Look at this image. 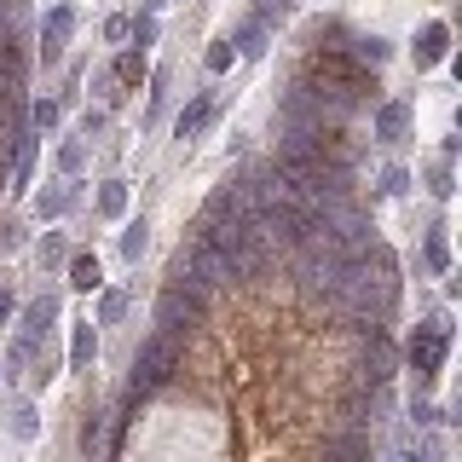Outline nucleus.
Instances as JSON below:
<instances>
[{
    "mask_svg": "<svg viewBox=\"0 0 462 462\" xmlns=\"http://www.w3.org/2000/svg\"><path fill=\"white\" fill-rule=\"evenodd\" d=\"M439 52H445V23H433V29H422V47H416V58H422V64H433Z\"/></svg>",
    "mask_w": 462,
    "mask_h": 462,
    "instance_id": "5",
    "label": "nucleus"
},
{
    "mask_svg": "<svg viewBox=\"0 0 462 462\" xmlns=\"http://www.w3.org/2000/svg\"><path fill=\"white\" fill-rule=\"evenodd\" d=\"M365 457H370V445L358 439V433H353V439H336V445H329V462H365Z\"/></svg>",
    "mask_w": 462,
    "mask_h": 462,
    "instance_id": "4",
    "label": "nucleus"
},
{
    "mask_svg": "<svg viewBox=\"0 0 462 462\" xmlns=\"http://www.w3.org/2000/svg\"><path fill=\"white\" fill-rule=\"evenodd\" d=\"M52 318H58V307H52V300H35V307H29V336H41V329H47Z\"/></svg>",
    "mask_w": 462,
    "mask_h": 462,
    "instance_id": "7",
    "label": "nucleus"
},
{
    "mask_svg": "<svg viewBox=\"0 0 462 462\" xmlns=\"http://www.w3.org/2000/svg\"><path fill=\"white\" fill-rule=\"evenodd\" d=\"M93 358V329H76V365H87Z\"/></svg>",
    "mask_w": 462,
    "mask_h": 462,
    "instance_id": "11",
    "label": "nucleus"
},
{
    "mask_svg": "<svg viewBox=\"0 0 462 462\" xmlns=\"http://www.w3.org/2000/svg\"><path fill=\"white\" fill-rule=\"evenodd\" d=\"M98 433H105V411H93V416H87V422H81V445H87V451H93V445H98Z\"/></svg>",
    "mask_w": 462,
    "mask_h": 462,
    "instance_id": "9",
    "label": "nucleus"
},
{
    "mask_svg": "<svg viewBox=\"0 0 462 462\" xmlns=\"http://www.w3.org/2000/svg\"><path fill=\"white\" fill-rule=\"evenodd\" d=\"M69 283H76V289H98V260H76V266H69Z\"/></svg>",
    "mask_w": 462,
    "mask_h": 462,
    "instance_id": "6",
    "label": "nucleus"
},
{
    "mask_svg": "<svg viewBox=\"0 0 462 462\" xmlns=\"http://www.w3.org/2000/svg\"><path fill=\"white\" fill-rule=\"evenodd\" d=\"M283 12H289V0H260V23H266V18H283Z\"/></svg>",
    "mask_w": 462,
    "mask_h": 462,
    "instance_id": "13",
    "label": "nucleus"
},
{
    "mask_svg": "<svg viewBox=\"0 0 462 462\" xmlns=\"http://www.w3.org/2000/svg\"><path fill=\"white\" fill-rule=\"evenodd\" d=\"M122 249H127V260H134V254L144 249V220H139V226H134V231H127V237H122Z\"/></svg>",
    "mask_w": 462,
    "mask_h": 462,
    "instance_id": "12",
    "label": "nucleus"
},
{
    "mask_svg": "<svg viewBox=\"0 0 462 462\" xmlns=\"http://www.w3.org/2000/svg\"><path fill=\"white\" fill-rule=\"evenodd\" d=\"M439 358H445V324L428 318V324H416V336H411V365H416V375H433Z\"/></svg>",
    "mask_w": 462,
    "mask_h": 462,
    "instance_id": "2",
    "label": "nucleus"
},
{
    "mask_svg": "<svg viewBox=\"0 0 462 462\" xmlns=\"http://www.w3.org/2000/svg\"><path fill=\"white\" fill-rule=\"evenodd\" d=\"M202 116H208V98H197V105L180 116V139H185V134H197V127H202Z\"/></svg>",
    "mask_w": 462,
    "mask_h": 462,
    "instance_id": "8",
    "label": "nucleus"
},
{
    "mask_svg": "<svg viewBox=\"0 0 462 462\" xmlns=\"http://www.w3.org/2000/svg\"><path fill=\"white\" fill-rule=\"evenodd\" d=\"M116 76H122V81H139V76H144V58H139V52H127L122 64H116Z\"/></svg>",
    "mask_w": 462,
    "mask_h": 462,
    "instance_id": "10",
    "label": "nucleus"
},
{
    "mask_svg": "<svg viewBox=\"0 0 462 462\" xmlns=\"http://www.w3.org/2000/svg\"><path fill=\"white\" fill-rule=\"evenodd\" d=\"M173 358H180V346H173V336H144L139 346V358H134V375H127V399H144V393H156V387L173 375Z\"/></svg>",
    "mask_w": 462,
    "mask_h": 462,
    "instance_id": "1",
    "label": "nucleus"
},
{
    "mask_svg": "<svg viewBox=\"0 0 462 462\" xmlns=\"http://www.w3.org/2000/svg\"><path fill=\"white\" fill-rule=\"evenodd\" d=\"M64 35H69V6H52V18H47V29H41V41H47V58L64 47Z\"/></svg>",
    "mask_w": 462,
    "mask_h": 462,
    "instance_id": "3",
    "label": "nucleus"
}]
</instances>
